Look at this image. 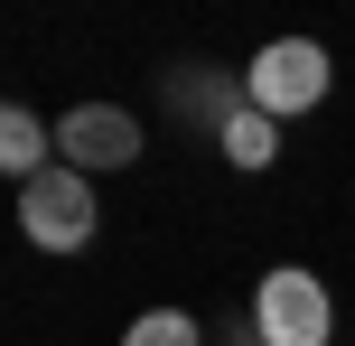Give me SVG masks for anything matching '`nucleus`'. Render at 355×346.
<instances>
[{
    "mask_svg": "<svg viewBox=\"0 0 355 346\" xmlns=\"http://www.w3.org/2000/svg\"><path fill=\"white\" fill-rule=\"evenodd\" d=\"M94 225H103V206H94V178H85V168L56 159L47 178L19 187V234H28L37 253H85Z\"/></svg>",
    "mask_w": 355,
    "mask_h": 346,
    "instance_id": "f03ea898",
    "label": "nucleus"
},
{
    "mask_svg": "<svg viewBox=\"0 0 355 346\" xmlns=\"http://www.w3.org/2000/svg\"><path fill=\"white\" fill-rule=\"evenodd\" d=\"M252 337H262V346H327V337H337V300H327V281L300 272V262L262 272V291H252Z\"/></svg>",
    "mask_w": 355,
    "mask_h": 346,
    "instance_id": "7ed1b4c3",
    "label": "nucleus"
},
{
    "mask_svg": "<svg viewBox=\"0 0 355 346\" xmlns=\"http://www.w3.org/2000/svg\"><path fill=\"white\" fill-rule=\"evenodd\" d=\"M215 150H225L234 168H271V159H281V122H271V112H252V103H243V112H234L225 131H215Z\"/></svg>",
    "mask_w": 355,
    "mask_h": 346,
    "instance_id": "0eeeda50",
    "label": "nucleus"
},
{
    "mask_svg": "<svg viewBox=\"0 0 355 346\" xmlns=\"http://www.w3.org/2000/svg\"><path fill=\"white\" fill-rule=\"evenodd\" d=\"M168 103L187 112V122H215V131H225L234 112H243V85H225V75H206V85H196V66H178V75H168Z\"/></svg>",
    "mask_w": 355,
    "mask_h": 346,
    "instance_id": "423d86ee",
    "label": "nucleus"
},
{
    "mask_svg": "<svg viewBox=\"0 0 355 346\" xmlns=\"http://www.w3.org/2000/svg\"><path fill=\"white\" fill-rule=\"evenodd\" d=\"M0 168H10L19 187H28V178H47V168H56V131L37 122L28 103H10V112H0Z\"/></svg>",
    "mask_w": 355,
    "mask_h": 346,
    "instance_id": "39448f33",
    "label": "nucleus"
},
{
    "mask_svg": "<svg viewBox=\"0 0 355 346\" xmlns=\"http://www.w3.org/2000/svg\"><path fill=\"white\" fill-rule=\"evenodd\" d=\"M122 346H206V337H196L187 309H141V318L122 328Z\"/></svg>",
    "mask_w": 355,
    "mask_h": 346,
    "instance_id": "6e6552de",
    "label": "nucleus"
},
{
    "mask_svg": "<svg viewBox=\"0 0 355 346\" xmlns=\"http://www.w3.org/2000/svg\"><path fill=\"white\" fill-rule=\"evenodd\" d=\"M327 85H337V66H327L318 37H271L262 56L243 66V103L271 112V122H300V112L327 103Z\"/></svg>",
    "mask_w": 355,
    "mask_h": 346,
    "instance_id": "f257e3e1",
    "label": "nucleus"
},
{
    "mask_svg": "<svg viewBox=\"0 0 355 346\" xmlns=\"http://www.w3.org/2000/svg\"><path fill=\"white\" fill-rule=\"evenodd\" d=\"M56 159L85 168V178H103V168H131L141 159V122H131L122 103H75L66 122H56Z\"/></svg>",
    "mask_w": 355,
    "mask_h": 346,
    "instance_id": "20e7f679",
    "label": "nucleus"
}]
</instances>
